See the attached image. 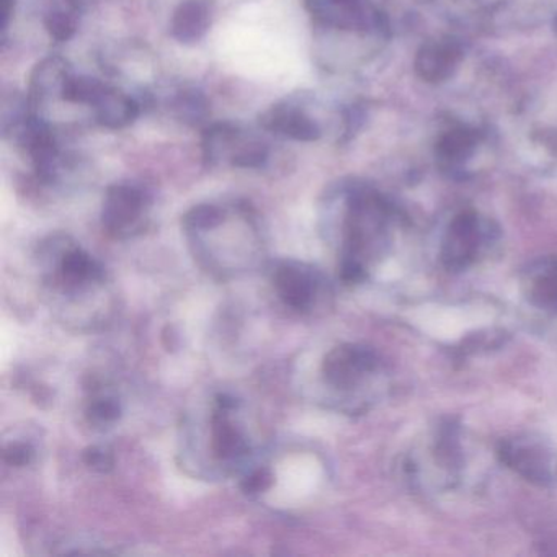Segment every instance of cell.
Here are the masks:
<instances>
[{
	"label": "cell",
	"instance_id": "cell-15",
	"mask_svg": "<svg viewBox=\"0 0 557 557\" xmlns=\"http://www.w3.org/2000/svg\"><path fill=\"white\" fill-rule=\"evenodd\" d=\"M484 223L474 213H465L453 221L445 240V260L451 269H461L474 259L485 236Z\"/></svg>",
	"mask_w": 557,
	"mask_h": 557
},
{
	"label": "cell",
	"instance_id": "cell-18",
	"mask_svg": "<svg viewBox=\"0 0 557 557\" xmlns=\"http://www.w3.org/2000/svg\"><path fill=\"white\" fill-rule=\"evenodd\" d=\"M172 109L177 113L182 122L188 125H200L208 116V102L203 94L197 89L178 90L177 96L172 99Z\"/></svg>",
	"mask_w": 557,
	"mask_h": 557
},
{
	"label": "cell",
	"instance_id": "cell-25",
	"mask_svg": "<svg viewBox=\"0 0 557 557\" xmlns=\"http://www.w3.org/2000/svg\"><path fill=\"white\" fill-rule=\"evenodd\" d=\"M556 30H557V21H556Z\"/></svg>",
	"mask_w": 557,
	"mask_h": 557
},
{
	"label": "cell",
	"instance_id": "cell-10",
	"mask_svg": "<svg viewBox=\"0 0 557 557\" xmlns=\"http://www.w3.org/2000/svg\"><path fill=\"white\" fill-rule=\"evenodd\" d=\"M260 128L267 133L298 143H314L322 138L319 120L308 110V97L292 96L273 103L260 115Z\"/></svg>",
	"mask_w": 557,
	"mask_h": 557
},
{
	"label": "cell",
	"instance_id": "cell-20",
	"mask_svg": "<svg viewBox=\"0 0 557 557\" xmlns=\"http://www.w3.org/2000/svg\"><path fill=\"white\" fill-rule=\"evenodd\" d=\"M273 482L275 479H273V472L269 466H253V468H247L246 474L240 481V488L250 497H257V495L269 492Z\"/></svg>",
	"mask_w": 557,
	"mask_h": 557
},
{
	"label": "cell",
	"instance_id": "cell-16",
	"mask_svg": "<svg viewBox=\"0 0 557 557\" xmlns=\"http://www.w3.org/2000/svg\"><path fill=\"white\" fill-rule=\"evenodd\" d=\"M479 148V136L468 126H453L440 136L435 156L442 169L448 172L462 171Z\"/></svg>",
	"mask_w": 557,
	"mask_h": 557
},
{
	"label": "cell",
	"instance_id": "cell-11",
	"mask_svg": "<svg viewBox=\"0 0 557 557\" xmlns=\"http://www.w3.org/2000/svg\"><path fill=\"white\" fill-rule=\"evenodd\" d=\"M70 63L61 57H48L34 67L28 81V102L38 119L48 122V110L53 103H63L64 86L71 76Z\"/></svg>",
	"mask_w": 557,
	"mask_h": 557
},
{
	"label": "cell",
	"instance_id": "cell-3",
	"mask_svg": "<svg viewBox=\"0 0 557 557\" xmlns=\"http://www.w3.org/2000/svg\"><path fill=\"white\" fill-rule=\"evenodd\" d=\"M41 282L53 305L84 309L87 302L106 296L109 275L106 267L89 250L64 234H54L40 244Z\"/></svg>",
	"mask_w": 557,
	"mask_h": 557
},
{
	"label": "cell",
	"instance_id": "cell-1",
	"mask_svg": "<svg viewBox=\"0 0 557 557\" xmlns=\"http://www.w3.org/2000/svg\"><path fill=\"white\" fill-rule=\"evenodd\" d=\"M321 220L329 239L341 249L342 278L361 282L370 257L384 243L387 208L383 198L360 182H341L325 191Z\"/></svg>",
	"mask_w": 557,
	"mask_h": 557
},
{
	"label": "cell",
	"instance_id": "cell-17",
	"mask_svg": "<svg viewBox=\"0 0 557 557\" xmlns=\"http://www.w3.org/2000/svg\"><path fill=\"white\" fill-rule=\"evenodd\" d=\"M79 0H51L45 12L44 24L51 40L58 44L70 41L79 28Z\"/></svg>",
	"mask_w": 557,
	"mask_h": 557
},
{
	"label": "cell",
	"instance_id": "cell-9",
	"mask_svg": "<svg viewBox=\"0 0 557 557\" xmlns=\"http://www.w3.org/2000/svg\"><path fill=\"white\" fill-rule=\"evenodd\" d=\"M319 28L354 34H381L386 21L371 0H302Z\"/></svg>",
	"mask_w": 557,
	"mask_h": 557
},
{
	"label": "cell",
	"instance_id": "cell-14",
	"mask_svg": "<svg viewBox=\"0 0 557 557\" xmlns=\"http://www.w3.org/2000/svg\"><path fill=\"white\" fill-rule=\"evenodd\" d=\"M216 0H181L172 12L171 37L182 45L203 40L213 25Z\"/></svg>",
	"mask_w": 557,
	"mask_h": 557
},
{
	"label": "cell",
	"instance_id": "cell-21",
	"mask_svg": "<svg viewBox=\"0 0 557 557\" xmlns=\"http://www.w3.org/2000/svg\"><path fill=\"white\" fill-rule=\"evenodd\" d=\"M83 461L89 466L92 471L107 474L115 468V455L109 446L94 445L84 449Z\"/></svg>",
	"mask_w": 557,
	"mask_h": 557
},
{
	"label": "cell",
	"instance_id": "cell-4",
	"mask_svg": "<svg viewBox=\"0 0 557 557\" xmlns=\"http://www.w3.org/2000/svg\"><path fill=\"white\" fill-rule=\"evenodd\" d=\"M243 404L230 393H218L205 422L201 440H207L205 453L210 456L208 468L218 474H231L249 466L252 443L240 419Z\"/></svg>",
	"mask_w": 557,
	"mask_h": 557
},
{
	"label": "cell",
	"instance_id": "cell-6",
	"mask_svg": "<svg viewBox=\"0 0 557 557\" xmlns=\"http://www.w3.org/2000/svg\"><path fill=\"white\" fill-rule=\"evenodd\" d=\"M151 190L141 182L122 181L110 185L103 195L102 226L115 239H133L151 224Z\"/></svg>",
	"mask_w": 557,
	"mask_h": 557
},
{
	"label": "cell",
	"instance_id": "cell-5",
	"mask_svg": "<svg viewBox=\"0 0 557 557\" xmlns=\"http://www.w3.org/2000/svg\"><path fill=\"white\" fill-rule=\"evenodd\" d=\"M203 159L213 168L262 169L270 158L269 143L236 123L223 122L208 126L201 139Z\"/></svg>",
	"mask_w": 557,
	"mask_h": 557
},
{
	"label": "cell",
	"instance_id": "cell-24",
	"mask_svg": "<svg viewBox=\"0 0 557 557\" xmlns=\"http://www.w3.org/2000/svg\"><path fill=\"white\" fill-rule=\"evenodd\" d=\"M15 0H0V28L2 37L8 35L9 25H11L12 15H14Z\"/></svg>",
	"mask_w": 557,
	"mask_h": 557
},
{
	"label": "cell",
	"instance_id": "cell-12",
	"mask_svg": "<svg viewBox=\"0 0 557 557\" xmlns=\"http://www.w3.org/2000/svg\"><path fill=\"white\" fill-rule=\"evenodd\" d=\"M97 125L107 129H123L138 120V100L116 87L99 81L89 102Z\"/></svg>",
	"mask_w": 557,
	"mask_h": 557
},
{
	"label": "cell",
	"instance_id": "cell-19",
	"mask_svg": "<svg viewBox=\"0 0 557 557\" xmlns=\"http://www.w3.org/2000/svg\"><path fill=\"white\" fill-rule=\"evenodd\" d=\"M123 416L122 403L113 396H97L87 406L86 417L96 429H110Z\"/></svg>",
	"mask_w": 557,
	"mask_h": 557
},
{
	"label": "cell",
	"instance_id": "cell-13",
	"mask_svg": "<svg viewBox=\"0 0 557 557\" xmlns=\"http://www.w3.org/2000/svg\"><path fill=\"white\" fill-rule=\"evenodd\" d=\"M462 60L458 41L451 38L430 40L420 48L416 57V73L430 84H442L451 79Z\"/></svg>",
	"mask_w": 557,
	"mask_h": 557
},
{
	"label": "cell",
	"instance_id": "cell-7",
	"mask_svg": "<svg viewBox=\"0 0 557 557\" xmlns=\"http://www.w3.org/2000/svg\"><path fill=\"white\" fill-rule=\"evenodd\" d=\"M270 278L283 305L302 314L321 308L329 296L324 273L299 260H280L273 265Z\"/></svg>",
	"mask_w": 557,
	"mask_h": 557
},
{
	"label": "cell",
	"instance_id": "cell-22",
	"mask_svg": "<svg viewBox=\"0 0 557 557\" xmlns=\"http://www.w3.org/2000/svg\"><path fill=\"white\" fill-rule=\"evenodd\" d=\"M533 299L540 308L557 309V275H543L536 280L533 288Z\"/></svg>",
	"mask_w": 557,
	"mask_h": 557
},
{
	"label": "cell",
	"instance_id": "cell-2",
	"mask_svg": "<svg viewBox=\"0 0 557 557\" xmlns=\"http://www.w3.org/2000/svg\"><path fill=\"white\" fill-rule=\"evenodd\" d=\"M195 257L214 276L226 278L252 269L262 256L259 227L249 208L201 203L182 218Z\"/></svg>",
	"mask_w": 557,
	"mask_h": 557
},
{
	"label": "cell",
	"instance_id": "cell-23",
	"mask_svg": "<svg viewBox=\"0 0 557 557\" xmlns=\"http://www.w3.org/2000/svg\"><path fill=\"white\" fill-rule=\"evenodd\" d=\"M37 458V449L30 442H11L4 448V461L15 468L30 466Z\"/></svg>",
	"mask_w": 557,
	"mask_h": 557
},
{
	"label": "cell",
	"instance_id": "cell-8",
	"mask_svg": "<svg viewBox=\"0 0 557 557\" xmlns=\"http://www.w3.org/2000/svg\"><path fill=\"white\" fill-rule=\"evenodd\" d=\"M377 371L373 351L360 345H341L325 355L321 367L322 386L337 400H348Z\"/></svg>",
	"mask_w": 557,
	"mask_h": 557
}]
</instances>
